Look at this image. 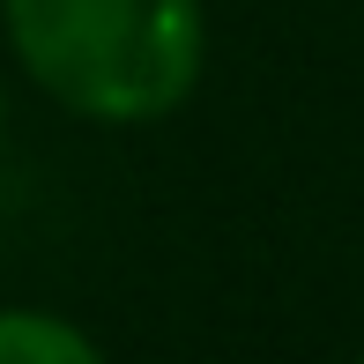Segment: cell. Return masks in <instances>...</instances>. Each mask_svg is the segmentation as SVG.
Wrapping results in <instances>:
<instances>
[{
    "mask_svg": "<svg viewBox=\"0 0 364 364\" xmlns=\"http://www.w3.org/2000/svg\"><path fill=\"white\" fill-rule=\"evenodd\" d=\"M0 141H8V90H0Z\"/></svg>",
    "mask_w": 364,
    "mask_h": 364,
    "instance_id": "obj_3",
    "label": "cell"
},
{
    "mask_svg": "<svg viewBox=\"0 0 364 364\" xmlns=\"http://www.w3.org/2000/svg\"><path fill=\"white\" fill-rule=\"evenodd\" d=\"M0 364H112L90 327L45 305H0Z\"/></svg>",
    "mask_w": 364,
    "mask_h": 364,
    "instance_id": "obj_2",
    "label": "cell"
},
{
    "mask_svg": "<svg viewBox=\"0 0 364 364\" xmlns=\"http://www.w3.org/2000/svg\"><path fill=\"white\" fill-rule=\"evenodd\" d=\"M357 364H364V357H357Z\"/></svg>",
    "mask_w": 364,
    "mask_h": 364,
    "instance_id": "obj_4",
    "label": "cell"
},
{
    "mask_svg": "<svg viewBox=\"0 0 364 364\" xmlns=\"http://www.w3.org/2000/svg\"><path fill=\"white\" fill-rule=\"evenodd\" d=\"M15 68L90 127H156L208 60L201 0H0Z\"/></svg>",
    "mask_w": 364,
    "mask_h": 364,
    "instance_id": "obj_1",
    "label": "cell"
}]
</instances>
